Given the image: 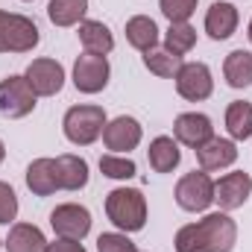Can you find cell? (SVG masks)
Masks as SVG:
<instances>
[{"label": "cell", "instance_id": "ac0fdd59", "mask_svg": "<svg viewBox=\"0 0 252 252\" xmlns=\"http://www.w3.org/2000/svg\"><path fill=\"white\" fill-rule=\"evenodd\" d=\"M79 41H82L85 53H97V56H106L115 47V35L109 32V27L103 21H82L79 24Z\"/></svg>", "mask_w": 252, "mask_h": 252}, {"label": "cell", "instance_id": "d6a6232c", "mask_svg": "<svg viewBox=\"0 0 252 252\" xmlns=\"http://www.w3.org/2000/svg\"><path fill=\"white\" fill-rule=\"evenodd\" d=\"M250 41H252V21H250Z\"/></svg>", "mask_w": 252, "mask_h": 252}, {"label": "cell", "instance_id": "4fadbf2b", "mask_svg": "<svg viewBox=\"0 0 252 252\" xmlns=\"http://www.w3.org/2000/svg\"><path fill=\"white\" fill-rule=\"evenodd\" d=\"M103 141H106V147L112 150V153H129V150H135L138 144H141V124L135 121V118H115L112 124H106L103 129Z\"/></svg>", "mask_w": 252, "mask_h": 252}, {"label": "cell", "instance_id": "484cf974", "mask_svg": "<svg viewBox=\"0 0 252 252\" xmlns=\"http://www.w3.org/2000/svg\"><path fill=\"white\" fill-rule=\"evenodd\" d=\"M193 44H196V30L190 27L188 21H185V24H170L167 35H164V50H170L173 56L182 59Z\"/></svg>", "mask_w": 252, "mask_h": 252}, {"label": "cell", "instance_id": "4316f807", "mask_svg": "<svg viewBox=\"0 0 252 252\" xmlns=\"http://www.w3.org/2000/svg\"><path fill=\"white\" fill-rule=\"evenodd\" d=\"M100 170L109 179H132L135 176V161L132 158H121V156H103L100 158Z\"/></svg>", "mask_w": 252, "mask_h": 252}, {"label": "cell", "instance_id": "3957f363", "mask_svg": "<svg viewBox=\"0 0 252 252\" xmlns=\"http://www.w3.org/2000/svg\"><path fill=\"white\" fill-rule=\"evenodd\" d=\"M64 138L76 147H88L94 144L103 129H106V112L103 106H70L64 115Z\"/></svg>", "mask_w": 252, "mask_h": 252}, {"label": "cell", "instance_id": "9c48e42d", "mask_svg": "<svg viewBox=\"0 0 252 252\" xmlns=\"http://www.w3.org/2000/svg\"><path fill=\"white\" fill-rule=\"evenodd\" d=\"M176 91H179L185 100H190V103H199V100L211 97V91H214V79H211L208 64H202V62L182 64L179 73H176Z\"/></svg>", "mask_w": 252, "mask_h": 252}, {"label": "cell", "instance_id": "f546056e", "mask_svg": "<svg viewBox=\"0 0 252 252\" xmlns=\"http://www.w3.org/2000/svg\"><path fill=\"white\" fill-rule=\"evenodd\" d=\"M18 214V196L6 182H0V223H12Z\"/></svg>", "mask_w": 252, "mask_h": 252}, {"label": "cell", "instance_id": "30bf717a", "mask_svg": "<svg viewBox=\"0 0 252 252\" xmlns=\"http://www.w3.org/2000/svg\"><path fill=\"white\" fill-rule=\"evenodd\" d=\"M50 226L56 229L59 238L82 241V238L91 232V214H88V208L67 202V205H59V208L50 214Z\"/></svg>", "mask_w": 252, "mask_h": 252}, {"label": "cell", "instance_id": "8fae6325", "mask_svg": "<svg viewBox=\"0 0 252 252\" xmlns=\"http://www.w3.org/2000/svg\"><path fill=\"white\" fill-rule=\"evenodd\" d=\"M252 193V179L250 173H226L220 182H214V202L223 208V211H235L241 208Z\"/></svg>", "mask_w": 252, "mask_h": 252}, {"label": "cell", "instance_id": "277c9868", "mask_svg": "<svg viewBox=\"0 0 252 252\" xmlns=\"http://www.w3.org/2000/svg\"><path fill=\"white\" fill-rule=\"evenodd\" d=\"M38 38V27L30 18L0 9V53H30Z\"/></svg>", "mask_w": 252, "mask_h": 252}, {"label": "cell", "instance_id": "cb8c5ba5", "mask_svg": "<svg viewBox=\"0 0 252 252\" xmlns=\"http://www.w3.org/2000/svg\"><path fill=\"white\" fill-rule=\"evenodd\" d=\"M59 176L64 190H79L88 185V164L79 156H59Z\"/></svg>", "mask_w": 252, "mask_h": 252}, {"label": "cell", "instance_id": "d6986e66", "mask_svg": "<svg viewBox=\"0 0 252 252\" xmlns=\"http://www.w3.org/2000/svg\"><path fill=\"white\" fill-rule=\"evenodd\" d=\"M126 41H129L135 50H141V53L153 50V47L158 44V27H156V21L147 18V15L129 18V21H126Z\"/></svg>", "mask_w": 252, "mask_h": 252}, {"label": "cell", "instance_id": "5bb4252c", "mask_svg": "<svg viewBox=\"0 0 252 252\" xmlns=\"http://www.w3.org/2000/svg\"><path fill=\"white\" fill-rule=\"evenodd\" d=\"M193 153H196V161L202 170H223V167H232L238 158L235 141H226V138H211L202 147H196Z\"/></svg>", "mask_w": 252, "mask_h": 252}, {"label": "cell", "instance_id": "52a82bcc", "mask_svg": "<svg viewBox=\"0 0 252 252\" xmlns=\"http://www.w3.org/2000/svg\"><path fill=\"white\" fill-rule=\"evenodd\" d=\"M73 85L82 94H97L109 85V62L97 53H82L73 64Z\"/></svg>", "mask_w": 252, "mask_h": 252}, {"label": "cell", "instance_id": "8992f818", "mask_svg": "<svg viewBox=\"0 0 252 252\" xmlns=\"http://www.w3.org/2000/svg\"><path fill=\"white\" fill-rule=\"evenodd\" d=\"M176 202L185 211H205L214 202V182L205 170H193L179 179L176 185Z\"/></svg>", "mask_w": 252, "mask_h": 252}, {"label": "cell", "instance_id": "603a6c76", "mask_svg": "<svg viewBox=\"0 0 252 252\" xmlns=\"http://www.w3.org/2000/svg\"><path fill=\"white\" fill-rule=\"evenodd\" d=\"M85 12H88V0H50V6H47V15L56 27L82 24Z\"/></svg>", "mask_w": 252, "mask_h": 252}, {"label": "cell", "instance_id": "4dcf8cb0", "mask_svg": "<svg viewBox=\"0 0 252 252\" xmlns=\"http://www.w3.org/2000/svg\"><path fill=\"white\" fill-rule=\"evenodd\" d=\"M47 252H85V247L79 241H67V238H59L53 244H47Z\"/></svg>", "mask_w": 252, "mask_h": 252}, {"label": "cell", "instance_id": "7402d4cb", "mask_svg": "<svg viewBox=\"0 0 252 252\" xmlns=\"http://www.w3.org/2000/svg\"><path fill=\"white\" fill-rule=\"evenodd\" d=\"M226 129L235 141H247L252 138V103L244 100H235L229 109H226Z\"/></svg>", "mask_w": 252, "mask_h": 252}, {"label": "cell", "instance_id": "9a60e30c", "mask_svg": "<svg viewBox=\"0 0 252 252\" xmlns=\"http://www.w3.org/2000/svg\"><path fill=\"white\" fill-rule=\"evenodd\" d=\"M173 135H176V141H182L185 147H193V150H196V147H202L205 141L214 138V126H211V121H208L205 115L190 112V115H179V118H176Z\"/></svg>", "mask_w": 252, "mask_h": 252}, {"label": "cell", "instance_id": "ffe728a7", "mask_svg": "<svg viewBox=\"0 0 252 252\" xmlns=\"http://www.w3.org/2000/svg\"><path fill=\"white\" fill-rule=\"evenodd\" d=\"M182 153H179V144L167 135H158L153 144H150V167L156 173H170L176 164H179Z\"/></svg>", "mask_w": 252, "mask_h": 252}, {"label": "cell", "instance_id": "6da1fadb", "mask_svg": "<svg viewBox=\"0 0 252 252\" xmlns=\"http://www.w3.org/2000/svg\"><path fill=\"white\" fill-rule=\"evenodd\" d=\"M238 241V226L229 214H208L199 223L176 232V252H232Z\"/></svg>", "mask_w": 252, "mask_h": 252}, {"label": "cell", "instance_id": "e0dca14e", "mask_svg": "<svg viewBox=\"0 0 252 252\" xmlns=\"http://www.w3.org/2000/svg\"><path fill=\"white\" fill-rule=\"evenodd\" d=\"M6 252H47V241L38 226L32 223H15L6 238Z\"/></svg>", "mask_w": 252, "mask_h": 252}, {"label": "cell", "instance_id": "1f68e13d", "mask_svg": "<svg viewBox=\"0 0 252 252\" xmlns=\"http://www.w3.org/2000/svg\"><path fill=\"white\" fill-rule=\"evenodd\" d=\"M3 158H6V147H3V141H0V164H3Z\"/></svg>", "mask_w": 252, "mask_h": 252}, {"label": "cell", "instance_id": "2e32d148", "mask_svg": "<svg viewBox=\"0 0 252 252\" xmlns=\"http://www.w3.org/2000/svg\"><path fill=\"white\" fill-rule=\"evenodd\" d=\"M238 30V9L226 0H217L211 3L208 15H205V32L214 38V41H223L229 38L232 32Z\"/></svg>", "mask_w": 252, "mask_h": 252}, {"label": "cell", "instance_id": "d4e9b609", "mask_svg": "<svg viewBox=\"0 0 252 252\" xmlns=\"http://www.w3.org/2000/svg\"><path fill=\"white\" fill-rule=\"evenodd\" d=\"M144 64H147V70H150V73H156V76H161V79H170V76H176V73H179L182 59H179V56H173L170 50H158V47H153V50H147V53H144Z\"/></svg>", "mask_w": 252, "mask_h": 252}, {"label": "cell", "instance_id": "ba28073f", "mask_svg": "<svg viewBox=\"0 0 252 252\" xmlns=\"http://www.w3.org/2000/svg\"><path fill=\"white\" fill-rule=\"evenodd\" d=\"M24 79L30 82L35 97H53L64 85V67L56 59H35V62H30Z\"/></svg>", "mask_w": 252, "mask_h": 252}, {"label": "cell", "instance_id": "83f0119b", "mask_svg": "<svg viewBox=\"0 0 252 252\" xmlns=\"http://www.w3.org/2000/svg\"><path fill=\"white\" fill-rule=\"evenodd\" d=\"M158 6H161V15L170 24H185L196 12V0H158Z\"/></svg>", "mask_w": 252, "mask_h": 252}, {"label": "cell", "instance_id": "f1b7e54d", "mask_svg": "<svg viewBox=\"0 0 252 252\" xmlns=\"http://www.w3.org/2000/svg\"><path fill=\"white\" fill-rule=\"evenodd\" d=\"M97 250L100 252H138L135 250V244L121 235V232H106V235H100L97 238Z\"/></svg>", "mask_w": 252, "mask_h": 252}, {"label": "cell", "instance_id": "44dd1931", "mask_svg": "<svg viewBox=\"0 0 252 252\" xmlns=\"http://www.w3.org/2000/svg\"><path fill=\"white\" fill-rule=\"evenodd\" d=\"M226 82L232 88H247L252 85V53L250 50H232L223 62Z\"/></svg>", "mask_w": 252, "mask_h": 252}, {"label": "cell", "instance_id": "7c38bea8", "mask_svg": "<svg viewBox=\"0 0 252 252\" xmlns=\"http://www.w3.org/2000/svg\"><path fill=\"white\" fill-rule=\"evenodd\" d=\"M27 188L35 196H50L62 188V176H59V161L56 158H35L27 167Z\"/></svg>", "mask_w": 252, "mask_h": 252}, {"label": "cell", "instance_id": "5b68a950", "mask_svg": "<svg viewBox=\"0 0 252 252\" xmlns=\"http://www.w3.org/2000/svg\"><path fill=\"white\" fill-rule=\"evenodd\" d=\"M35 109V91L24 76H9L0 82V115L9 121L27 118Z\"/></svg>", "mask_w": 252, "mask_h": 252}, {"label": "cell", "instance_id": "7a4b0ae2", "mask_svg": "<svg viewBox=\"0 0 252 252\" xmlns=\"http://www.w3.org/2000/svg\"><path fill=\"white\" fill-rule=\"evenodd\" d=\"M106 214L121 232H141L147 223V199L138 188H115L106 196Z\"/></svg>", "mask_w": 252, "mask_h": 252}]
</instances>
